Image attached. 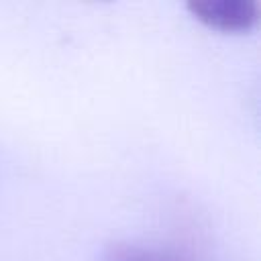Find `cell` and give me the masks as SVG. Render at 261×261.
I'll list each match as a JSON object with an SVG mask.
<instances>
[{"label": "cell", "instance_id": "7a4b0ae2", "mask_svg": "<svg viewBox=\"0 0 261 261\" xmlns=\"http://www.w3.org/2000/svg\"><path fill=\"white\" fill-rule=\"evenodd\" d=\"M102 261H188V257L169 247L137 241H114L104 249Z\"/></svg>", "mask_w": 261, "mask_h": 261}, {"label": "cell", "instance_id": "6da1fadb", "mask_svg": "<svg viewBox=\"0 0 261 261\" xmlns=\"http://www.w3.org/2000/svg\"><path fill=\"white\" fill-rule=\"evenodd\" d=\"M188 8L202 22L224 31L249 29L257 20L253 0H188Z\"/></svg>", "mask_w": 261, "mask_h": 261}]
</instances>
